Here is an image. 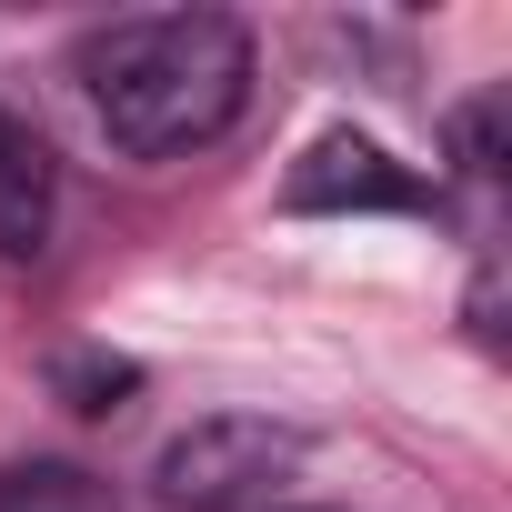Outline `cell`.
I'll list each match as a JSON object with an SVG mask.
<instances>
[{"mask_svg":"<svg viewBox=\"0 0 512 512\" xmlns=\"http://www.w3.org/2000/svg\"><path fill=\"white\" fill-rule=\"evenodd\" d=\"M0 512H121V502L81 462H11L0 472Z\"/></svg>","mask_w":512,"mask_h":512,"instance_id":"5b68a950","label":"cell"},{"mask_svg":"<svg viewBox=\"0 0 512 512\" xmlns=\"http://www.w3.org/2000/svg\"><path fill=\"white\" fill-rule=\"evenodd\" d=\"M81 91L131 161H181L221 141L251 101V31L231 11H141L81 41Z\"/></svg>","mask_w":512,"mask_h":512,"instance_id":"6da1fadb","label":"cell"},{"mask_svg":"<svg viewBox=\"0 0 512 512\" xmlns=\"http://www.w3.org/2000/svg\"><path fill=\"white\" fill-rule=\"evenodd\" d=\"M292 472H302V432H282L262 412H211V422L171 432L161 462H151L171 512H251V502H272Z\"/></svg>","mask_w":512,"mask_h":512,"instance_id":"7a4b0ae2","label":"cell"},{"mask_svg":"<svg viewBox=\"0 0 512 512\" xmlns=\"http://www.w3.org/2000/svg\"><path fill=\"white\" fill-rule=\"evenodd\" d=\"M492 131H502V101H472V111L452 121V151H462V171H472V181H492V171H502Z\"/></svg>","mask_w":512,"mask_h":512,"instance_id":"8992f818","label":"cell"},{"mask_svg":"<svg viewBox=\"0 0 512 512\" xmlns=\"http://www.w3.org/2000/svg\"><path fill=\"white\" fill-rule=\"evenodd\" d=\"M292 211H432V181L362 131H322L292 161Z\"/></svg>","mask_w":512,"mask_h":512,"instance_id":"3957f363","label":"cell"},{"mask_svg":"<svg viewBox=\"0 0 512 512\" xmlns=\"http://www.w3.org/2000/svg\"><path fill=\"white\" fill-rule=\"evenodd\" d=\"M51 241V141L0 111V262H41Z\"/></svg>","mask_w":512,"mask_h":512,"instance_id":"277c9868","label":"cell"}]
</instances>
